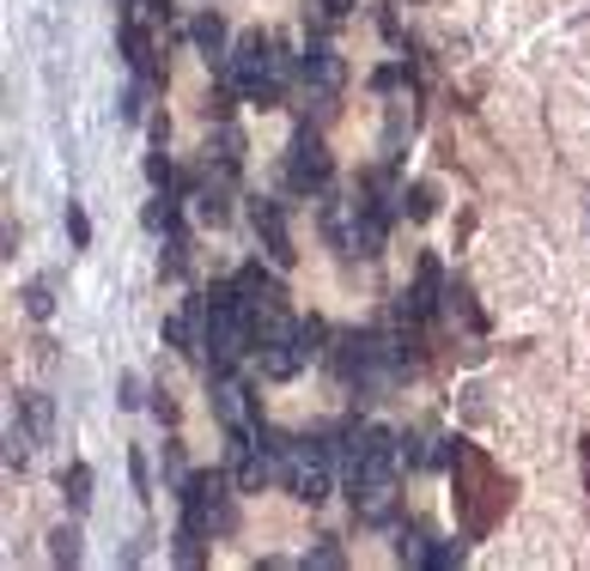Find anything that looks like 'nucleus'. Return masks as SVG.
Masks as SVG:
<instances>
[{
	"label": "nucleus",
	"instance_id": "obj_10",
	"mask_svg": "<svg viewBox=\"0 0 590 571\" xmlns=\"http://www.w3.org/2000/svg\"><path fill=\"white\" fill-rule=\"evenodd\" d=\"M213 414H220L225 438H263V414H256V395L237 383V377H213Z\"/></svg>",
	"mask_w": 590,
	"mask_h": 571
},
{
	"label": "nucleus",
	"instance_id": "obj_32",
	"mask_svg": "<svg viewBox=\"0 0 590 571\" xmlns=\"http://www.w3.org/2000/svg\"><path fill=\"white\" fill-rule=\"evenodd\" d=\"M146 7H171V0H146Z\"/></svg>",
	"mask_w": 590,
	"mask_h": 571
},
{
	"label": "nucleus",
	"instance_id": "obj_6",
	"mask_svg": "<svg viewBox=\"0 0 590 571\" xmlns=\"http://www.w3.org/2000/svg\"><path fill=\"white\" fill-rule=\"evenodd\" d=\"M256 359H263V377H275V383L299 377V365L311 359L304 323H292V316H280V311H263V323H256Z\"/></svg>",
	"mask_w": 590,
	"mask_h": 571
},
{
	"label": "nucleus",
	"instance_id": "obj_2",
	"mask_svg": "<svg viewBox=\"0 0 590 571\" xmlns=\"http://www.w3.org/2000/svg\"><path fill=\"white\" fill-rule=\"evenodd\" d=\"M256 323H263V311L232 286H213L208 299V347H213V365L220 371H232V365H244L249 352H256Z\"/></svg>",
	"mask_w": 590,
	"mask_h": 571
},
{
	"label": "nucleus",
	"instance_id": "obj_20",
	"mask_svg": "<svg viewBox=\"0 0 590 571\" xmlns=\"http://www.w3.org/2000/svg\"><path fill=\"white\" fill-rule=\"evenodd\" d=\"M62 493H67V505H74V511H86V505H92V468L74 462V468L62 474Z\"/></svg>",
	"mask_w": 590,
	"mask_h": 571
},
{
	"label": "nucleus",
	"instance_id": "obj_14",
	"mask_svg": "<svg viewBox=\"0 0 590 571\" xmlns=\"http://www.w3.org/2000/svg\"><path fill=\"white\" fill-rule=\"evenodd\" d=\"M237 170H244V134L220 122V134L208 141V182H232Z\"/></svg>",
	"mask_w": 590,
	"mask_h": 571
},
{
	"label": "nucleus",
	"instance_id": "obj_19",
	"mask_svg": "<svg viewBox=\"0 0 590 571\" xmlns=\"http://www.w3.org/2000/svg\"><path fill=\"white\" fill-rule=\"evenodd\" d=\"M189 37H196V49H208V61L225 49V19L220 13H201L196 25H189Z\"/></svg>",
	"mask_w": 590,
	"mask_h": 571
},
{
	"label": "nucleus",
	"instance_id": "obj_17",
	"mask_svg": "<svg viewBox=\"0 0 590 571\" xmlns=\"http://www.w3.org/2000/svg\"><path fill=\"white\" fill-rule=\"evenodd\" d=\"M201 316H208V304H183V311H177V316H165V340H171V347L177 352H189V359H196V323H201Z\"/></svg>",
	"mask_w": 590,
	"mask_h": 571
},
{
	"label": "nucleus",
	"instance_id": "obj_3",
	"mask_svg": "<svg viewBox=\"0 0 590 571\" xmlns=\"http://www.w3.org/2000/svg\"><path fill=\"white\" fill-rule=\"evenodd\" d=\"M383 225H390V213H383L366 189H354V195H342V201H329V213H323L329 244L342 249V256H359V261L383 256Z\"/></svg>",
	"mask_w": 590,
	"mask_h": 571
},
{
	"label": "nucleus",
	"instance_id": "obj_13",
	"mask_svg": "<svg viewBox=\"0 0 590 571\" xmlns=\"http://www.w3.org/2000/svg\"><path fill=\"white\" fill-rule=\"evenodd\" d=\"M232 468H237V486H244V493H263L268 474H280L263 456V438H232Z\"/></svg>",
	"mask_w": 590,
	"mask_h": 571
},
{
	"label": "nucleus",
	"instance_id": "obj_23",
	"mask_svg": "<svg viewBox=\"0 0 590 571\" xmlns=\"http://www.w3.org/2000/svg\"><path fill=\"white\" fill-rule=\"evenodd\" d=\"M146 232H177V201L158 195L153 208H146Z\"/></svg>",
	"mask_w": 590,
	"mask_h": 571
},
{
	"label": "nucleus",
	"instance_id": "obj_8",
	"mask_svg": "<svg viewBox=\"0 0 590 571\" xmlns=\"http://www.w3.org/2000/svg\"><path fill=\"white\" fill-rule=\"evenodd\" d=\"M396 462H402V444H396V432L366 426V432L354 438V468H347V493H354V486H383V481H396Z\"/></svg>",
	"mask_w": 590,
	"mask_h": 571
},
{
	"label": "nucleus",
	"instance_id": "obj_31",
	"mask_svg": "<svg viewBox=\"0 0 590 571\" xmlns=\"http://www.w3.org/2000/svg\"><path fill=\"white\" fill-rule=\"evenodd\" d=\"M329 13H354V0H323Z\"/></svg>",
	"mask_w": 590,
	"mask_h": 571
},
{
	"label": "nucleus",
	"instance_id": "obj_21",
	"mask_svg": "<svg viewBox=\"0 0 590 571\" xmlns=\"http://www.w3.org/2000/svg\"><path fill=\"white\" fill-rule=\"evenodd\" d=\"M445 304H450V316H463V323H469L475 328V335H481V328H487V316L481 311H475V299H469V286H445Z\"/></svg>",
	"mask_w": 590,
	"mask_h": 571
},
{
	"label": "nucleus",
	"instance_id": "obj_9",
	"mask_svg": "<svg viewBox=\"0 0 590 571\" xmlns=\"http://www.w3.org/2000/svg\"><path fill=\"white\" fill-rule=\"evenodd\" d=\"M329 177H335V158H329L323 134L299 128L292 134V158H287V182L299 195H316V189H329Z\"/></svg>",
	"mask_w": 590,
	"mask_h": 571
},
{
	"label": "nucleus",
	"instance_id": "obj_16",
	"mask_svg": "<svg viewBox=\"0 0 590 571\" xmlns=\"http://www.w3.org/2000/svg\"><path fill=\"white\" fill-rule=\"evenodd\" d=\"M237 292H244L256 311H280V280H275V273H263L256 261H249V268H237Z\"/></svg>",
	"mask_w": 590,
	"mask_h": 571
},
{
	"label": "nucleus",
	"instance_id": "obj_25",
	"mask_svg": "<svg viewBox=\"0 0 590 571\" xmlns=\"http://www.w3.org/2000/svg\"><path fill=\"white\" fill-rule=\"evenodd\" d=\"M426 566H433V571H457V566H463V547H450V541H433V553H426Z\"/></svg>",
	"mask_w": 590,
	"mask_h": 571
},
{
	"label": "nucleus",
	"instance_id": "obj_30",
	"mask_svg": "<svg viewBox=\"0 0 590 571\" xmlns=\"http://www.w3.org/2000/svg\"><path fill=\"white\" fill-rule=\"evenodd\" d=\"M578 462H585V493H590V438H578Z\"/></svg>",
	"mask_w": 590,
	"mask_h": 571
},
{
	"label": "nucleus",
	"instance_id": "obj_29",
	"mask_svg": "<svg viewBox=\"0 0 590 571\" xmlns=\"http://www.w3.org/2000/svg\"><path fill=\"white\" fill-rule=\"evenodd\" d=\"M408 213H414V220H426V213H433V189H426V182H420V189H408Z\"/></svg>",
	"mask_w": 590,
	"mask_h": 571
},
{
	"label": "nucleus",
	"instance_id": "obj_28",
	"mask_svg": "<svg viewBox=\"0 0 590 571\" xmlns=\"http://www.w3.org/2000/svg\"><path fill=\"white\" fill-rule=\"evenodd\" d=\"M146 177H153V189H165V182H171V158H165V146L146 158Z\"/></svg>",
	"mask_w": 590,
	"mask_h": 571
},
{
	"label": "nucleus",
	"instance_id": "obj_12",
	"mask_svg": "<svg viewBox=\"0 0 590 571\" xmlns=\"http://www.w3.org/2000/svg\"><path fill=\"white\" fill-rule=\"evenodd\" d=\"M249 220H256V237H263V249H268V261L275 268H292V232H287V213H280V201H256L249 208Z\"/></svg>",
	"mask_w": 590,
	"mask_h": 571
},
{
	"label": "nucleus",
	"instance_id": "obj_26",
	"mask_svg": "<svg viewBox=\"0 0 590 571\" xmlns=\"http://www.w3.org/2000/svg\"><path fill=\"white\" fill-rule=\"evenodd\" d=\"M25 311H31V316H49V311H55V292H49V280H37V286L25 292Z\"/></svg>",
	"mask_w": 590,
	"mask_h": 571
},
{
	"label": "nucleus",
	"instance_id": "obj_11",
	"mask_svg": "<svg viewBox=\"0 0 590 571\" xmlns=\"http://www.w3.org/2000/svg\"><path fill=\"white\" fill-rule=\"evenodd\" d=\"M342 86H347V61L329 49V43H311V49H304V91H311L323 110H335Z\"/></svg>",
	"mask_w": 590,
	"mask_h": 571
},
{
	"label": "nucleus",
	"instance_id": "obj_1",
	"mask_svg": "<svg viewBox=\"0 0 590 571\" xmlns=\"http://www.w3.org/2000/svg\"><path fill=\"white\" fill-rule=\"evenodd\" d=\"M450 486H457V523L469 541H487V535L505 523V511H512V474H499V462L481 450V444H457V456H450Z\"/></svg>",
	"mask_w": 590,
	"mask_h": 571
},
{
	"label": "nucleus",
	"instance_id": "obj_24",
	"mask_svg": "<svg viewBox=\"0 0 590 571\" xmlns=\"http://www.w3.org/2000/svg\"><path fill=\"white\" fill-rule=\"evenodd\" d=\"M62 566H79V529H55V547H49Z\"/></svg>",
	"mask_w": 590,
	"mask_h": 571
},
{
	"label": "nucleus",
	"instance_id": "obj_4",
	"mask_svg": "<svg viewBox=\"0 0 590 571\" xmlns=\"http://www.w3.org/2000/svg\"><path fill=\"white\" fill-rule=\"evenodd\" d=\"M232 79H237V91H244L249 104L275 110L280 91H287V55H280V43L263 37V31H244L237 49H232Z\"/></svg>",
	"mask_w": 590,
	"mask_h": 571
},
{
	"label": "nucleus",
	"instance_id": "obj_22",
	"mask_svg": "<svg viewBox=\"0 0 590 571\" xmlns=\"http://www.w3.org/2000/svg\"><path fill=\"white\" fill-rule=\"evenodd\" d=\"M426 553H433V535L402 529V541H396V559H402V566H426Z\"/></svg>",
	"mask_w": 590,
	"mask_h": 571
},
{
	"label": "nucleus",
	"instance_id": "obj_18",
	"mask_svg": "<svg viewBox=\"0 0 590 571\" xmlns=\"http://www.w3.org/2000/svg\"><path fill=\"white\" fill-rule=\"evenodd\" d=\"M25 426H31V444H49V432H55L49 395H25Z\"/></svg>",
	"mask_w": 590,
	"mask_h": 571
},
{
	"label": "nucleus",
	"instance_id": "obj_7",
	"mask_svg": "<svg viewBox=\"0 0 590 571\" xmlns=\"http://www.w3.org/2000/svg\"><path fill=\"white\" fill-rule=\"evenodd\" d=\"M237 523V511H232V493H225V481L220 474H189L183 481V529H196V535H225Z\"/></svg>",
	"mask_w": 590,
	"mask_h": 571
},
{
	"label": "nucleus",
	"instance_id": "obj_5",
	"mask_svg": "<svg viewBox=\"0 0 590 571\" xmlns=\"http://www.w3.org/2000/svg\"><path fill=\"white\" fill-rule=\"evenodd\" d=\"M280 450V481L299 505H323L329 499V450L316 438H275Z\"/></svg>",
	"mask_w": 590,
	"mask_h": 571
},
{
	"label": "nucleus",
	"instance_id": "obj_27",
	"mask_svg": "<svg viewBox=\"0 0 590 571\" xmlns=\"http://www.w3.org/2000/svg\"><path fill=\"white\" fill-rule=\"evenodd\" d=\"M67 237H74V244H79V249L92 244V220H86V213H79V208H74V201H67Z\"/></svg>",
	"mask_w": 590,
	"mask_h": 571
},
{
	"label": "nucleus",
	"instance_id": "obj_15",
	"mask_svg": "<svg viewBox=\"0 0 590 571\" xmlns=\"http://www.w3.org/2000/svg\"><path fill=\"white\" fill-rule=\"evenodd\" d=\"M122 61L134 67V74L146 79V86H165V67H158V49H153V37H146V25H122Z\"/></svg>",
	"mask_w": 590,
	"mask_h": 571
}]
</instances>
